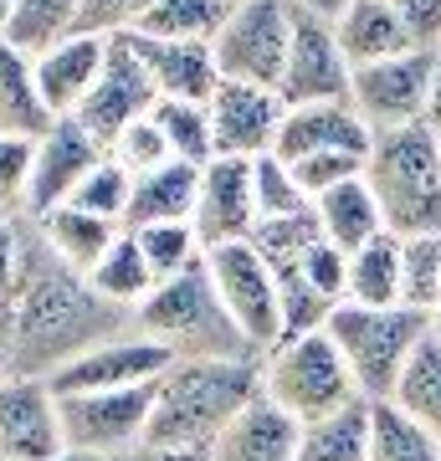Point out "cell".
I'll return each instance as SVG.
<instances>
[{"label":"cell","mask_w":441,"mask_h":461,"mask_svg":"<svg viewBox=\"0 0 441 461\" xmlns=\"http://www.w3.org/2000/svg\"><path fill=\"white\" fill-rule=\"evenodd\" d=\"M133 333V313L114 308L108 297L93 293V282L57 262L36 226L26 221V257H21L16 293L0 308V344L11 359V375L51 379L87 348Z\"/></svg>","instance_id":"6da1fadb"},{"label":"cell","mask_w":441,"mask_h":461,"mask_svg":"<svg viewBox=\"0 0 441 461\" xmlns=\"http://www.w3.org/2000/svg\"><path fill=\"white\" fill-rule=\"evenodd\" d=\"M262 400V359H175L154 384L149 446L211 451L226 426Z\"/></svg>","instance_id":"7a4b0ae2"},{"label":"cell","mask_w":441,"mask_h":461,"mask_svg":"<svg viewBox=\"0 0 441 461\" xmlns=\"http://www.w3.org/2000/svg\"><path fill=\"white\" fill-rule=\"evenodd\" d=\"M364 185L390 236L400 241L441 236V133H431L426 123L375 133L370 159H364Z\"/></svg>","instance_id":"3957f363"},{"label":"cell","mask_w":441,"mask_h":461,"mask_svg":"<svg viewBox=\"0 0 441 461\" xmlns=\"http://www.w3.org/2000/svg\"><path fill=\"white\" fill-rule=\"evenodd\" d=\"M133 329L154 339L170 359H257V348L231 323L206 262L160 282L149 303L133 313Z\"/></svg>","instance_id":"277c9868"},{"label":"cell","mask_w":441,"mask_h":461,"mask_svg":"<svg viewBox=\"0 0 441 461\" xmlns=\"http://www.w3.org/2000/svg\"><path fill=\"white\" fill-rule=\"evenodd\" d=\"M324 333L339 348V359L349 369V379H354L360 400L364 405H380V400L395 395L410 354L426 344L431 318L416 313V308H354V303H339L328 313Z\"/></svg>","instance_id":"5b68a950"},{"label":"cell","mask_w":441,"mask_h":461,"mask_svg":"<svg viewBox=\"0 0 441 461\" xmlns=\"http://www.w3.org/2000/svg\"><path fill=\"white\" fill-rule=\"evenodd\" d=\"M262 400L278 405L293 426H313L349 405H364L328 333L282 339L272 354H262Z\"/></svg>","instance_id":"8992f818"},{"label":"cell","mask_w":441,"mask_h":461,"mask_svg":"<svg viewBox=\"0 0 441 461\" xmlns=\"http://www.w3.org/2000/svg\"><path fill=\"white\" fill-rule=\"evenodd\" d=\"M288 47H293V5L252 0V5H231L221 36L211 41V57H216L221 83L272 87L278 93L282 67H288Z\"/></svg>","instance_id":"52a82bcc"},{"label":"cell","mask_w":441,"mask_h":461,"mask_svg":"<svg viewBox=\"0 0 441 461\" xmlns=\"http://www.w3.org/2000/svg\"><path fill=\"white\" fill-rule=\"evenodd\" d=\"M160 384V379H154ZM154 384L108 390V395H67L62 400V446L87 461H124L149 446Z\"/></svg>","instance_id":"ba28073f"},{"label":"cell","mask_w":441,"mask_h":461,"mask_svg":"<svg viewBox=\"0 0 441 461\" xmlns=\"http://www.w3.org/2000/svg\"><path fill=\"white\" fill-rule=\"evenodd\" d=\"M334 16H339V5H293V47H288V67L278 83V98L288 108L349 103L354 67L339 51Z\"/></svg>","instance_id":"9c48e42d"},{"label":"cell","mask_w":441,"mask_h":461,"mask_svg":"<svg viewBox=\"0 0 441 461\" xmlns=\"http://www.w3.org/2000/svg\"><path fill=\"white\" fill-rule=\"evenodd\" d=\"M206 272H211L216 293L226 303L231 323L242 329V339L262 354H272L282 344V303H278V282L267 272V262L257 257L252 241L242 247H216L206 251Z\"/></svg>","instance_id":"30bf717a"},{"label":"cell","mask_w":441,"mask_h":461,"mask_svg":"<svg viewBox=\"0 0 441 461\" xmlns=\"http://www.w3.org/2000/svg\"><path fill=\"white\" fill-rule=\"evenodd\" d=\"M431 67H436V51H410L395 62L364 67L349 83V108L360 113L370 133L421 129L426 103H431Z\"/></svg>","instance_id":"8fae6325"},{"label":"cell","mask_w":441,"mask_h":461,"mask_svg":"<svg viewBox=\"0 0 441 461\" xmlns=\"http://www.w3.org/2000/svg\"><path fill=\"white\" fill-rule=\"evenodd\" d=\"M154 103H160V93H154V83H149V72L139 67V57L129 51V41L114 36L98 87L87 93V103H82L72 118H78L82 129H87V139L108 154V149L118 144V133H129L139 118L154 113Z\"/></svg>","instance_id":"7c38bea8"},{"label":"cell","mask_w":441,"mask_h":461,"mask_svg":"<svg viewBox=\"0 0 441 461\" xmlns=\"http://www.w3.org/2000/svg\"><path fill=\"white\" fill-rule=\"evenodd\" d=\"M211 113V139L216 159H267L278 149V133L288 123V103L272 87H246V83H221L206 103Z\"/></svg>","instance_id":"4fadbf2b"},{"label":"cell","mask_w":441,"mask_h":461,"mask_svg":"<svg viewBox=\"0 0 441 461\" xmlns=\"http://www.w3.org/2000/svg\"><path fill=\"white\" fill-rule=\"evenodd\" d=\"M170 354H164L154 339L133 329L124 339H108V344L87 348L82 359H72L67 369L47 379L51 395L67 400V395H108V390H139V384H154V379L170 369Z\"/></svg>","instance_id":"5bb4252c"},{"label":"cell","mask_w":441,"mask_h":461,"mask_svg":"<svg viewBox=\"0 0 441 461\" xmlns=\"http://www.w3.org/2000/svg\"><path fill=\"white\" fill-rule=\"evenodd\" d=\"M62 446V400L47 379H0V461H57Z\"/></svg>","instance_id":"9a60e30c"},{"label":"cell","mask_w":441,"mask_h":461,"mask_svg":"<svg viewBox=\"0 0 441 461\" xmlns=\"http://www.w3.org/2000/svg\"><path fill=\"white\" fill-rule=\"evenodd\" d=\"M103 154L87 129L78 118H57L41 139H36V159H32V195H26V221H41V215L62 211L67 200L78 195V185L103 165Z\"/></svg>","instance_id":"2e32d148"},{"label":"cell","mask_w":441,"mask_h":461,"mask_svg":"<svg viewBox=\"0 0 441 461\" xmlns=\"http://www.w3.org/2000/svg\"><path fill=\"white\" fill-rule=\"evenodd\" d=\"M196 226L200 247H242L262 226L257 215V190H252V165L246 159H211L200 169V195H196Z\"/></svg>","instance_id":"e0dca14e"},{"label":"cell","mask_w":441,"mask_h":461,"mask_svg":"<svg viewBox=\"0 0 441 461\" xmlns=\"http://www.w3.org/2000/svg\"><path fill=\"white\" fill-rule=\"evenodd\" d=\"M124 41L139 57V67L149 72V83H154L160 98L211 103V93L221 87L211 47H196V41H154V36H139V32H124Z\"/></svg>","instance_id":"ac0fdd59"},{"label":"cell","mask_w":441,"mask_h":461,"mask_svg":"<svg viewBox=\"0 0 441 461\" xmlns=\"http://www.w3.org/2000/svg\"><path fill=\"white\" fill-rule=\"evenodd\" d=\"M375 133L360 123V113L349 103H318V108H288V123L278 133V154L282 165L313 159V154H364L370 159Z\"/></svg>","instance_id":"d6986e66"},{"label":"cell","mask_w":441,"mask_h":461,"mask_svg":"<svg viewBox=\"0 0 441 461\" xmlns=\"http://www.w3.org/2000/svg\"><path fill=\"white\" fill-rule=\"evenodd\" d=\"M334 36H339L344 62L354 67V72L380 67V62H395V57H410V51H416L395 0H354V5H339Z\"/></svg>","instance_id":"ffe728a7"},{"label":"cell","mask_w":441,"mask_h":461,"mask_svg":"<svg viewBox=\"0 0 441 461\" xmlns=\"http://www.w3.org/2000/svg\"><path fill=\"white\" fill-rule=\"evenodd\" d=\"M108 47L114 41H98V36H72L57 51H47L36 62V87H41V103L51 108V118H72L87 103V93L98 87L103 62H108Z\"/></svg>","instance_id":"44dd1931"},{"label":"cell","mask_w":441,"mask_h":461,"mask_svg":"<svg viewBox=\"0 0 441 461\" xmlns=\"http://www.w3.org/2000/svg\"><path fill=\"white\" fill-rule=\"evenodd\" d=\"M196 195H200V169H196V165H185V159H170V165L149 169V175H139V180H133L124 230L175 226V221H190V215H196Z\"/></svg>","instance_id":"7402d4cb"},{"label":"cell","mask_w":441,"mask_h":461,"mask_svg":"<svg viewBox=\"0 0 441 461\" xmlns=\"http://www.w3.org/2000/svg\"><path fill=\"white\" fill-rule=\"evenodd\" d=\"M298 456V426L278 405L257 400L226 426V436L211 446V461H293Z\"/></svg>","instance_id":"603a6c76"},{"label":"cell","mask_w":441,"mask_h":461,"mask_svg":"<svg viewBox=\"0 0 441 461\" xmlns=\"http://www.w3.org/2000/svg\"><path fill=\"white\" fill-rule=\"evenodd\" d=\"M32 226H36V236H41V247H47L57 262H67L72 272H82V277H87V272L108 257V247L124 236V226L98 221V215H87V211H72V205L41 215Z\"/></svg>","instance_id":"cb8c5ba5"},{"label":"cell","mask_w":441,"mask_h":461,"mask_svg":"<svg viewBox=\"0 0 441 461\" xmlns=\"http://www.w3.org/2000/svg\"><path fill=\"white\" fill-rule=\"evenodd\" d=\"M313 215H318V230H324L328 247H339L344 257H354L360 247H370L375 236H385V221H380V205L370 195V185L349 180L339 190H328V195L313 200Z\"/></svg>","instance_id":"d4e9b609"},{"label":"cell","mask_w":441,"mask_h":461,"mask_svg":"<svg viewBox=\"0 0 441 461\" xmlns=\"http://www.w3.org/2000/svg\"><path fill=\"white\" fill-rule=\"evenodd\" d=\"M57 118L41 103V87H36V62H26L16 47L0 41V133L11 139H41Z\"/></svg>","instance_id":"484cf974"},{"label":"cell","mask_w":441,"mask_h":461,"mask_svg":"<svg viewBox=\"0 0 441 461\" xmlns=\"http://www.w3.org/2000/svg\"><path fill=\"white\" fill-rule=\"evenodd\" d=\"M231 5L221 0H149L139 5V21L133 32L154 36V41H196V47H211L221 26H226Z\"/></svg>","instance_id":"4316f807"},{"label":"cell","mask_w":441,"mask_h":461,"mask_svg":"<svg viewBox=\"0 0 441 461\" xmlns=\"http://www.w3.org/2000/svg\"><path fill=\"white\" fill-rule=\"evenodd\" d=\"M72 36H78V0H16L0 41L16 47L26 62H41Z\"/></svg>","instance_id":"83f0119b"},{"label":"cell","mask_w":441,"mask_h":461,"mask_svg":"<svg viewBox=\"0 0 441 461\" xmlns=\"http://www.w3.org/2000/svg\"><path fill=\"white\" fill-rule=\"evenodd\" d=\"M400 251H406V241L390 236V230L354 251L344 303H354V308H400Z\"/></svg>","instance_id":"f1b7e54d"},{"label":"cell","mask_w":441,"mask_h":461,"mask_svg":"<svg viewBox=\"0 0 441 461\" xmlns=\"http://www.w3.org/2000/svg\"><path fill=\"white\" fill-rule=\"evenodd\" d=\"M87 282H93V293L108 297L114 308H124V313H139V308L149 303V293L160 287L154 272H149V262H144V251H139V241H133L129 230H124L114 247H108V257L87 272Z\"/></svg>","instance_id":"f546056e"},{"label":"cell","mask_w":441,"mask_h":461,"mask_svg":"<svg viewBox=\"0 0 441 461\" xmlns=\"http://www.w3.org/2000/svg\"><path fill=\"white\" fill-rule=\"evenodd\" d=\"M390 405L441 441V339L436 333H426V344L410 354V364H406V375H400V384H395Z\"/></svg>","instance_id":"4dcf8cb0"},{"label":"cell","mask_w":441,"mask_h":461,"mask_svg":"<svg viewBox=\"0 0 441 461\" xmlns=\"http://www.w3.org/2000/svg\"><path fill=\"white\" fill-rule=\"evenodd\" d=\"M370 451V405H349V411L298 426V456L293 461H364Z\"/></svg>","instance_id":"1f68e13d"},{"label":"cell","mask_w":441,"mask_h":461,"mask_svg":"<svg viewBox=\"0 0 441 461\" xmlns=\"http://www.w3.org/2000/svg\"><path fill=\"white\" fill-rule=\"evenodd\" d=\"M364 461H441V441L400 415L390 400L370 405V451Z\"/></svg>","instance_id":"d6a6232c"},{"label":"cell","mask_w":441,"mask_h":461,"mask_svg":"<svg viewBox=\"0 0 441 461\" xmlns=\"http://www.w3.org/2000/svg\"><path fill=\"white\" fill-rule=\"evenodd\" d=\"M149 118H154V129L164 133V144H170L175 159H185V165H196V169H206L216 159V139H211V113H206V103H170V98H160Z\"/></svg>","instance_id":"836d02e7"},{"label":"cell","mask_w":441,"mask_h":461,"mask_svg":"<svg viewBox=\"0 0 441 461\" xmlns=\"http://www.w3.org/2000/svg\"><path fill=\"white\" fill-rule=\"evenodd\" d=\"M129 236L139 241V251H144L154 282H170V277H180V272H190V267L206 262V247H200V236H196L190 221H175V226H144V230H129Z\"/></svg>","instance_id":"e575fe53"},{"label":"cell","mask_w":441,"mask_h":461,"mask_svg":"<svg viewBox=\"0 0 441 461\" xmlns=\"http://www.w3.org/2000/svg\"><path fill=\"white\" fill-rule=\"evenodd\" d=\"M400 308L441 313V236H416L400 251Z\"/></svg>","instance_id":"d590c367"},{"label":"cell","mask_w":441,"mask_h":461,"mask_svg":"<svg viewBox=\"0 0 441 461\" xmlns=\"http://www.w3.org/2000/svg\"><path fill=\"white\" fill-rule=\"evenodd\" d=\"M252 190H257V215L262 226L267 221H293V215H308L313 200L298 190L293 169L282 165L278 154H267V159H252Z\"/></svg>","instance_id":"8d00e7d4"},{"label":"cell","mask_w":441,"mask_h":461,"mask_svg":"<svg viewBox=\"0 0 441 461\" xmlns=\"http://www.w3.org/2000/svg\"><path fill=\"white\" fill-rule=\"evenodd\" d=\"M129 195H133V175H129V169H118L114 159H103V165L78 185V195L67 200V205H72V211L98 215V221L124 226V215H129Z\"/></svg>","instance_id":"74e56055"},{"label":"cell","mask_w":441,"mask_h":461,"mask_svg":"<svg viewBox=\"0 0 441 461\" xmlns=\"http://www.w3.org/2000/svg\"><path fill=\"white\" fill-rule=\"evenodd\" d=\"M32 159H36V139H11V133H0V215H26Z\"/></svg>","instance_id":"f35d334b"},{"label":"cell","mask_w":441,"mask_h":461,"mask_svg":"<svg viewBox=\"0 0 441 461\" xmlns=\"http://www.w3.org/2000/svg\"><path fill=\"white\" fill-rule=\"evenodd\" d=\"M108 159H114L118 169H129L133 180H139V175H149V169L170 165L175 154H170V144H164V133L154 129V118H139L129 133H118V144L108 149Z\"/></svg>","instance_id":"ab89813d"},{"label":"cell","mask_w":441,"mask_h":461,"mask_svg":"<svg viewBox=\"0 0 441 461\" xmlns=\"http://www.w3.org/2000/svg\"><path fill=\"white\" fill-rule=\"evenodd\" d=\"M288 169H293L298 190L308 200H318V195H328V190H339V185L360 180L364 154H313V159H298V165H288Z\"/></svg>","instance_id":"60d3db41"},{"label":"cell","mask_w":441,"mask_h":461,"mask_svg":"<svg viewBox=\"0 0 441 461\" xmlns=\"http://www.w3.org/2000/svg\"><path fill=\"white\" fill-rule=\"evenodd\" d=\"M298 267H303V282H308L313 293L339 308L344 287H349V257H344L339 247H328V241H313V247L303 251V262H298Z\"/></svg>","instance_id":"b9f144b4"},{"label":"cell","mask_w":441,"mask_h":461,"mask_svg":"<svg viewBox=\"0 0 441 461\" xmlns=\"http://www.w3.org/2000/svg\"><path fill=\"white\" fill-rule=\"evenodd\" d=\"M21 257H26V215H0V308L16 293Z\"/></svg>","instance_id":"7bdbcfd3"},{"label":"cell","mask_w":441,"mask_h":461,"mask_svg":"<svg viewBox=\"0 0 441 461\" xmlns=\"http://www.w3.org/2000/svg\"><path fill=\"white\" fill-rule=\"evenodd\" d=\"M416 51H441V0H395Z\"/></svg>","instance_id":"ee69618b"},{"label":"cell","mask_w":441,"mask_h":461,"mask_svg":"<svg viewBox=\"0 0 441 461\" xmlns=\"http://www.w3.org/2000/svg\"><path fill=\"white\" fill-rule=\"evenodd\" d=\"M124 461H211V451H175V446H139Z\"/></svg>","instance_id":"f6af8a7d"},{"label":"cell","mask_w":441,"mask_h":461,"mask_svg":"<svg viewBox=\"0 0 441 461\" xmlns=\"http://www.w3.org/2000/svg\"><path fill=\"white\" fill-rule=\"evenodd\" d=\"M426 129L441 133V51H436V67H431V103H426Z\"/></svg>","instance_id":"bcb514c9"},{"label":"cell","mask_w":441,"mask_h":461,"mask_svg":"<svg viewBox=\"0 0 441 461\" xmlns=\"http://www.w3.org/2000/svg\"><path fill=\"white\" fill-rule=\"evenodd\" d=\"M11 5H16V0H0V36H5V26H11Z\"/></svg>","instance_id":"7dc6e473"},{"label":"cell","mask_w":441,"mask_h":461,"mask_svg":"<svg viewBox=\"0 0 441 461\" xmlns=\"http://www.w3.org/2000/svg\"><path fill=\"white\" fill-rule=\"evenodd\" d=\"M11 375V359H5V344H0V379Z\"/></svg>","instance_id":"c3c4849f"},{"label":"cell","mask_w":441,"mask_h":461,"mask_svg":"<svg viewBox=\"0 0 441 461\" xmlns=\"http://www.w3.org/2000/svg\"><path fill=\"white\" fill-rule=\"evenodd\" d=\"M431 333H436V339H441V313H436V318H431Z\"/></svg>","instance_id":"681fc988"},{"label":"cell","mask_w":441,"mask_h":461,"mask_svg":"<svg viewBox=\"0 0 441 461\" xmlns=\"http://www.w3.org/2000/svg\"><path fill=\"white\" fill-rule=\"evenodd\" d=\"M57 461H87V456H72V451H67V456H57Z\"/></svg>","instance_id":"f907efd6"}]
</instances>
